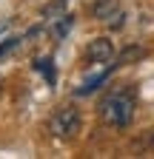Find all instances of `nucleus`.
Instances as JSON below:
<instances>
[{
	"label": "nucleus",
	"mask_w": 154,
	"mask_h": 159,
	"mask_svg": "<svg viewBox=\"0 0 154 159\" xmlns=\"http://www.w3.org/2000/svg\"><path fill=\"white\" fill-rule=\"evenodd\" d=\"M103 119L111 125H117V128H126L131 122V114H134V94L131 88H120V91H114L103 99Z\"/></svg>",
	"instance_id": "f257e3e1"
},
{
	"label": "nucleus",
	"mask_w": 154,
	"mask_h": 159,
	"mask_svg": "<svg viewBox=\"0 0 154 159\" xmlns=\"http://www.w3.org/2000/svg\"><path fill=\"white\" fill-rule=\"evenodd\" d=\"M49 128H51L54 136H74L77 131H80V111L71 108V105L57 108L54 116H51V122H49Z\"/></svg>",
	"instance_id": "f03ea898"
},
{
	"label": "nucleus",
	"mask_w": 154,
	"mask_h": 159,
	"mask_svg": "<svg viewBox=\"0 0 154 159\" xmlns=\"http://www.w3.org/2000/svg\"><path fill=\"white\" fill-rule=\"evenodd\" d=\"M114 43L108 37H97V40H91L89 43V51H86V57L91 60V63H111L114 60Z\"/></svg>",
	"instance_id": "7ed1b4c3"
},
{
	"label": "nucleus",
	"mask_w": 154,
	"mask_h": 159,
	"mask_svg": "<svg viewBox=\"0 0 154 159\" xmlns=\"http://www.w3.org/2000/svg\"><path fill=\"white\" fill-rule=\"evenodd\" d=\"M111 68H114V66H111ZM111 68H103L100 74L89 77L86 83H83V85H77V88H74V94H77V97H89V94H94V91H97V88H100V85L106 83V80L111 77Z\"/></svg>",
	"instance_id": "20e7f679"
},
{
	"label": "nucleus",
	"mask_w": 154,
	"mask_h": 159,
	"mask_svg": "<svg viewBox=\"0 0 154 159\" xmlns=\"http://www.w3.org/2000/svg\"><path fill=\"white\" fill-rule=\"evenodd\" d=\"M34 71H40V74L46 77V83H49V85L57 83V71H54V63H51L49 57H37V60H34Z\"/></svg>",
	"instance_id": "39448f33"
},
{
	"label": "nucleus",
	"mask_w": 154,
	"mask_h": 159,
	"mask_svg": "<svg viewBox=\"0 0 154 159\" xmlns=\"http://www.w3.org/2000/svg\"><path fill=\"white\" fill-rule=\"evenodd\" d=\"M114 11H117V0H97L94 3V17L97 20H108Z\"/></svg>",
	"instance_id": "423d86ee"
},
{
	"label": "nucleus",
	"mask_w": 154,
	"mask_h": 159,
	"mask_svg": "<svg viewBox=\"0 0 154 159\" xmlns=\"http://www.w3.org/2000/svg\"><path fill=\"white\" fill-rule=\"evenodd\" d=\"M71 23H74V17L63 11L60 17H57V26H54V37H57V40H63V37L69 34V29H71Z\"/></svg>",
	"instance_id": "0eeeda50"
},
{
	"label": "nucleus",
	"mask_w": 154,
	"mask_h": 159,
	"mask_svg": "<svg viewBox=\"0 0 154 159\" xmlns=\"http://www.w3.org/2000/svg\"><path fill=\"white\" fill-rule=\"evenodd\" d=\"M20 43H23V37H6L3 43H0V60H3V57H9V54H12L17 46H20Z\"/></svg>",
	"instance_id": "6e6552de"
},
{
	"label": "nucleus",
	"mask_w": 154,
	"mask_h": 159,
	"mask_svg": "<svg viewBox=\"0 0 154 159\" xmlns=\"http://www.w3.org/2000/svg\"><path fill=\"white\" fill-rule=\"evenodd\" d=\"M146 51L143 48H137V46H128L123 54H120V63H128V60H137V57H143Z\"/></svg>",
	"instance_id": "1a4fd4ad"
},
{
	"label": "nucleus",
	"mask_w": 154,
	"mask_h": 159,
	"mask_svg": "<svg viewBox=\"0 0 154 159\" xmlns=\"http://www.w3.org/2000/svg\"><path fill=\"white\" fill-rule=\"evenodd\" d=\"M0 94H3V83H0Z\"/></svg>",
	"instance_id": "9d476101"
},
{
	"label": "nucleus",
	"mask_w": 154,
	"mask_h": 159,
	"mask_svg": "<svg viewBox=\"0 0 154 159\" xmlns=\"http://www.w3.org/2000/svg\"><path fill=\"white\" fill-rule=\"evenodd\" d=\"M151 145H154V136H151Z\"/></svg>",
	"instance_id": "9b49d317"
},
{
	"label": "nucleus",
	"mask_w": 154,
	"mask_h": 159,
	"mask_svg": "<svg viewBox=\"0 0 154 159\" xmlns=\"http://www.w3.org/2000/svg\"><path fill=\"white\" fill-rule=\"evenodd\" d=\"M63 3H66V0H63Z\"/></svg>",
	"instance_id": "f8f14e48"
}]
</instances>
